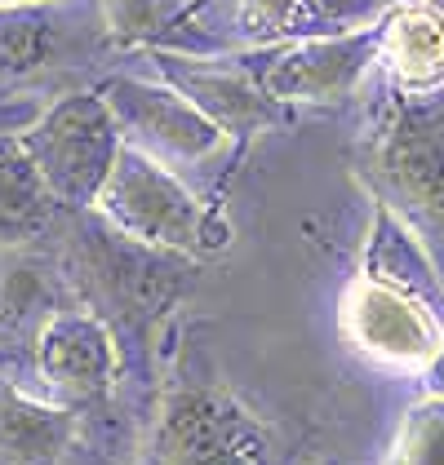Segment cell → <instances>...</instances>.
I'll return each mask as SVG.
<instances>
[{"label":"cell","mask_w":444,"mask_h":465,"mask_svg":"<svg viewBox=\"0 0 444 465\" xmlns=\"http://www.w3.org/2000/svg\"><path fill=\"white\" fill-rule=\"evenodd\" d=\"M342 332L360 355L396 368H427L444 346V323L422 302L365 275L342 297Z\"/></svg>","instance_id":"10"},{"label":"cell","mask_w":444,"mask_h":465,"mask_svg":"<svg viewBox=\"0 0 444 465\" xmlns=\"http://www.w3.org/2000/svg\"><path fill=\"white\" fill-rule=\"evenodd\" d=\"M0 5H36V0H0Z\"/></svg>","instance_id":"24"},{"label":"cell","mask_w":444,"mask_h":465,"mask_svg":"<svg viewBox=\"0 0 444 465\" xmlns=\"http://www.w3.org/2000/svg\"><path fill=\"white\" fill-rule=\"evenodd\" d=\"M365 280L396 288L413 302H422L436 320L444 323V280L436 271V262L427 257V249L413 240L400 217L391 213L387 204L373 200V226H369V244H365Z\"/></svg>","instance_id":"14"},{"label":"cell","mask_w":444,"mask_h":465,"mask_svg":"<svg viewBox=\"0 0 444 465\" xmlns=\"http://www.w3.org/2000/svg\"><path fill=\"white\" fill-rule=\"evenodd\" d=\"M63 213L67 209H58L45 191L23 134H0V249L45 244Z\"/></svg>","instance_id":"15"},{"label":"cell","mask_w":444,"mask_h":465,"mask_svg":"<svg viewBox=\"0 0 444 465\" xmlns=\"http://www.w3.org/2000/svg\"><path fill=\"white\" fill-rule=\"evenodd\" d=\"M80 434V417L0 372V465H63Z\"/></svg>","instance_id":"12"},{"label":"cell","mask_w":444,"mask_h":465,"mask_svg":"<svg viewBox=\"0 0 444 465\" xmlns=\"http://www.w3.org/2000/svg\"><path fill=\"white\" fill-rule=\"evenodd\" d=\"M436 5H444V0H436Z\"/></svg>","instance_id":"26"},{"label":"cell","mask_w":444,"mask_h":465,"mask_svg":"<svg viewBox=\"0 0 444 465\" xmlns=\"http://www.w3.org/2000/svg\"><path fill=\"white\" fill-rule=\"evenodd\" d=\"M147 58H151V72L160 75L169 89H178L187 103L200 111L209 124H218L236 146H249L254 134L289 120V107H280L276 98H267V89L236 63V54L187 58V54L151 49Z\"/></svg>","instance_id":"9"},{"label":"cell","mask_w":444,"mask_h":465,"mask_svg":"<svg viewBox=\"0 0 444 465\" xmlns=\"http://www.w3.org/2000/svg\"><path fill=\"white\" fill-rule=\"evenodd\" d=\"M378 75L391 89H444V5H396L382 18Z\"/></svg>","instance_id":"13"},{"label":"cell","mask_w":444,"mask_h":465,"mask_svg":"<svg viewBox=\"0 0 444 465\" xmlns=\"http://www.w3.org/2000/svg\"><path fill=\"white\" fill-rule=\"evenodd\" d=\"M63 465H125V461H116L111 452H103L98 443H89V439L80 434V443H76L72 452L63 457Z\"/></svg>","instance_id":"21"},{"label":"cell","mask_w":444,"mask_h":465,"mask_svg":"<svg viewBox=\"0 0 444 465\" xmlns=\"http://www.w3.org/2000/svg\"><path fill=\"white\" fill-rule=\"evenodd\" d=\"M45 98L40 94H18V98H0V134H27L45 115Z\"/></svg>","instance_id":"20"},{"label":"cell","mask_w":444,"mask_h":465,"mask_svg":"<svg viewBox=\"0 0 444 465\" xmlns=\"http://www.w3.org/2000/svg\"><path fill=\"white\" fill-rule=\"evenodd\" d=\"M107 45L116 54H183L187 32L183 18L191 14L183 0H98Z\"/></svg>","instance_id":"17"},{"label":"cell","mask_w":444,"mask_h":465,"mask_svg":"<svg viewBox=\"0 0 444 465\" xmlns=\"http://www.w3.org/2000/svg\"><path fill=\"white\" fill-rule=\"evenodd\" d=\"M0 98H9V94H5V84H0Z\"/></svg>","instance_id":"25"},{"label":"cell","mask_w":444,"mask_h":465,"mask_svg":"<svg viewBox=\"0 0 444 465\" xmlns=\"http://www.w3.org/2000/svg\"><path fill=\"white\" fill-rule=\"evenodd\" d=\"M94 89L103 94V103L111 107L125 143L138 146L151 160H160L178 178H187V173H209V191H214V200L222 204L227 182L214 169L236 173V164L245 160V146H236L218 124H209L160 75L111 72L103 80H94Z\"/></svg>","instance_id":"5"},{"label":"cell","mask_w":444,"mask_h":465,"mask_svg":"<svg viewBox=\"0 0 444 465\" xmlns=\"http://www.w3.org/2000/svg\"><path fill=\"white\" fill-rule=\"evenodd\" d=\"M23 146L36 164L45 191L58 209L85 213L98 204L111 169L125 151V134L116 124L111 107L94 84L58 94L45 115L23 134Z\"/></svg>","instance_id":"6"},{"label":"cell","mask_w":444,"mask_h":465,"mask_svg":"<svg viewBox=\"0 0 444 465\" xmlns=\"http://www.w3.org/2000/svg\"><path fill=\"white\" fill-rule=\"evenodd\" d=\"M94 209L120 235L151 244V249L183 252L196 262H205L231 244V226L222 217V204H209L196 191V182L178 178L174 169H165L160 160L143 155L129 143L120 151Z\"/></svg>","instance_id":"4"},{"label":"cell","mask_w":444,"mask_h":465,"mask_svg":"<svg viewBox=\"0 0 444 465\" xmlns=\"http://www.w3.org/2000/svg\"><path fill=\"white\" fill-rule=\"evenodd\" d=\"M338 36L320 0H236V54L245 49H280L298 40Z\"/></svg>","instance_id":"16"},{"label":"cell","mask_w":444,"mask_h":465,"mask_svg":"<svg viewBox=\"0 0 444 465\" xmlns=\"http://www.w3.org/2000/svg\"><path fill=\"white\" fill-rule=\"evenodd\" d=\"M427 394L444 399V346H440V355L427 363Z\"/></svg>","instance_id":"22"},{"label":"cell","mask_w":444,"mask_h":465,"mask_svg":"<svg viewBox=\"0 0 444 465\" xmlns=\"http://www.w3.org/2000/svg\"><path fill=\"white\" fill-rule=\"evenodd\" d=\"M320 9L329 14L338 32H365V27H378L396 9V0H320Z\"/></svg>","instance_id":"19"},{"label":"cell","mask_w":444,"mask_h":465,"mask_svg":"<svg viewBox=\"0 0 444 465\" xmlns=\"http://www.w3.org/2000/svg\"><path fill=\"white\" fill-rule=\"evenodd\" d=\"M138 465H276L271 430L227 391L196 337H178Z\"/></svg>","instance_id":"3"},{"label":"cell","mask_w":444,"mask_h":465,"mask_svg":"<svg viewBox=\"0 0 444 465\" xmlns=\"http://www.w3.org/2000/svg\"><path fill=\"white\" fill-rule=\"evenodd\" d=\"M378 49H382V23L365 32H338L280 45V49H245L236 63L276 98L280 107H333L365 89L378 75Z\"/></svg>","instance_id":"7"},{"label":"cell","mask_w":444,"mask_h":465,"mask_svg":"<svg viewBox=\"0 0 444 465\" xmlns=\"http://www.w3.org/2000/svg\"><path fill=\"white\" fill-rule=\"evenodd\" d=\"M396 5H436V0H396Z\"/></svg>","instance_id":"23"},{"label":"cell","mask_w":444,"mask_h":465,"mask_svg":"<svg viewBox=\"0 0 444 465\" xmlns=\"http://www.w3.org/2000/svg\"><path fill=\"white\" fill-rule=\"evenodd\" d=\"M76 306V292L45 244L0 249V372L14 377L23 391L40 394L36 386V351L45 328L63 311Z\"/></svg>","instance_id":"8"},{"label":"cell","mask_w":444,"mask_h":465,"mask_svg":"<svg viewBox=\"0 0 444 465\" xmlns=\"http://www.w3.org/2000/svg\"><path fill=\"white\" fill-rule=\"evenodd\" d=\"M387 465H444V399L427 394L409 412Z\"/></svg>","instance_id":"18"},{"label":"cell","mask_w":444,"mask_h":465,"mask_svg":"<svg viewBox=\"0 0 444 465\" xmlns=\"http://www.w3.org/2000/svg\"><path fill=\"white\" fill-rule=\"evenodd\" d=\"M360 178L413 231L444 280V89L405 94L378 75L360 129Z\"/></svg>","instance_id":"2"},{"label":"cell","mask_w":444,"mask_h":465,"mask_svg":"<svg viewBox=\"0 0 444 465\" xmlns=\"http://www.w3.org/2000/svg\"><path fill=\"white\" fill-rule=\"evenodd\" d=\"M49 249L76 292V306L103 323L120 351V417L147 430L165 368L178 346L165 341V323L196 288L200 262L120 235L98 209L63 213Z\"/></svg>","instance_id":"1"},{"label":"cell","mask_w":444,"mask_h":465,"mask_svg":"<svg viewBox=\"0 0 444 465\" xmlns=\"http://www.w3.org/2000/svg\"><path fill=\"white\" fill-rule=\"evenodd\" d=\"M85 14H98V0H36L0 5V84H23L40 72L72 67L76 45L107 36V27H85Z\"/></svg>","instance_id":"11"}]
</instances>
